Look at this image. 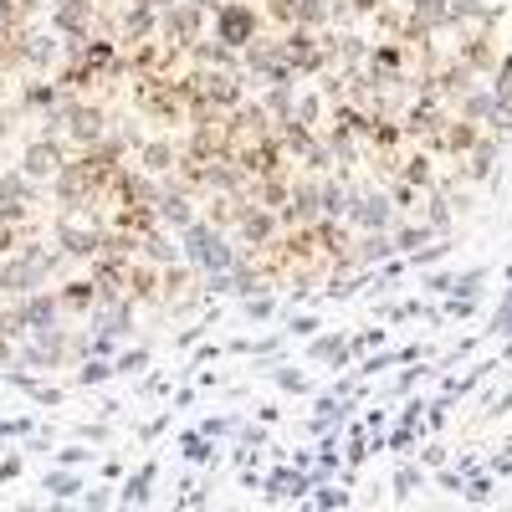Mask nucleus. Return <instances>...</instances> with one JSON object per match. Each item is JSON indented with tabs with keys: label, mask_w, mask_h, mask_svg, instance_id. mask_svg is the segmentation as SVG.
Here are the masks:
<instances>
[{
	"label": "nucleus",
	"mask_w": 512,
	"mask_h": 512,
	"mask_svg": "<svg viewBox=\"0 0 512 512\" xmlns=\"http://www.w3.org/2000/svg\"><path fill=\"white\" fill-rule=\"evenodd\" d=\"M180 231H185V262H190V267H200V272H226V267L236 262L231 241H226L216 226L190 221V226H180Z\"/></svg>",
	"instance_id": "obj_1"
},
{
	"label": "nucleus",
	"mask_w": 512,
	"mask_h": 512,
	"mask_svg": "<svg viewBox=\"0 0 512 512\" xmlns=\"http://www.w3.org/2000/svg\"><path fill=\"white\" fill-rule=\"evenodd\" d=\"M169 41H180V47H190L195 41V31L205 26V6L200 0H169V6L159 11V21H154Z\"/></svg>",
	"instance_id": "obj_3"
},
{
	"label": "nucleus",
	"mask_w": 512,
	"mask_h": 512,
	"mask_svg": "<svg viewBox=\"0 0 512 512\" xmlns=\"http://www.w3.org/2000/svg\"><path fill=\"white\" fill-rule=\"evenodd\" d=\"M216 41H226V47H246V41H256V11L241 6V0H216Z\"/></svg>",
	"instance_id": "obj_2"
},
{
	"label": "nucleus",
	"mask_w": 512,
	"mask_h": 512,
	"mask_svg": "<svg viewBox=\"0 0 512 512\" xmlns=\"http://www.w3.org/2000/svg\"><path fill=\"white\" fill-rule=\"evenodd\" d=\"M390 216H395V210H390V200H384V195H349L344 200V221H354L359 231H384V226H390Z\"/></svg>",
	"instance_id": "obj_4"
},
{
	"label": "nucleus",
	"mask_w": 512,
	"mask_h": 512,
	"mask_svg": "<svg viewBox=\"0 0 512 512\" xmlns=\"http://www.w3.org/2000/svg\"><path fill=\"white\" fill-rule=\"evenodd\" d=\"M144 159H149V169H159V175H164L169 164H175V154H169V149H159V144H154V149H149Z\"/></svg>",
	"instance_id": "obj_12"
},
{
	"label": "nucleus",
	"mask_w": 512,
	"mask_h": 512,
	"mask_svg": "<svg viewBox=\"0 0 512 512\" xmlns=\"http://www.w3.org/2000/svg\"><path fill=\"white\" fill-rule=\"evenodd\" d=\"M57 98H62L57 82H31L26 88V108H57Z\"/></svg>",
	"instance_id": "obj_10"
},
{
	"label": "nucleus",
	"mask_w": 512,
	"mask_h": 512,
	"mask_svg": "<svg viewBox=\"0 0 512 512\" xmlns=\"http://www.w3.org/2000/svg\"><path fill=\"white\" fill-rule=\"evenodd\" d=\"M492 98H497V113L512 118V57L502 62V72H497V82H492Z\"/></svg>",
	"instance_id": "obj_9"
},
{
	"label": "nucleus",
	"mask_w": 512,
	"mask_h": 512,
	"mask_svg": "<svg viewBox=\"0 0 512 512\" xmlns=\"http://www.w3.org/2000/svg\"><path fill=\"white\" fill-rule=\"evenodd\" d=\"M57 169H62V144H57V134L36 139V144L26 149V159H21V175H26V180H52Z\"/></svg>",
	"instance_id": "obj_6"
},
{
	"label": "nucleus",
	"mask_w": 512,
	"mask_h": 512,
	"mask_svg": "<svg viewBox=\"0 0 512 512\" xmlns=\"http://www.w3.org/2000/svg\"><path fill=\"white\" fill-rule=\"evenodd\" d=\"M52 26H57L67 41L93 36V0H52Z\"/></svg>",
	"instance_id": "obj_5"
},
{
	"label": "nucleus",
	"mask_w": 512,
	"mask_h": 512,
	"mask_svg": "<svg viewBox=\"0 0 512 512\" xmlns=\"http://www.w3.org/2000/svg\"><path fill=\"white\" fill-rule=\"evenodd\" d=\"M57 236H62V251H67V256H93V251L103 246V231H98V226H77L72 216L57 226Z\"/></svg>",
	"instance_id": "obj_7"
},
{
	"label": "nucleus",
	"mask_w": 512,
	"mask_h": 512,
	"mask_svg": "<svg viewBox=\"0 0 512 512\" xmlns=\"http://www.w3.org/2000/svg\"><path fill=\"white\" fill-rule=\"evenodd\" d=\"M57 303H62L67 313H77V308H93V303H98V287H93V277H88V282H67V287L57 292Z\"/></svg>",
	"instance_id": "obj_8"
},
{
	"label": "nucleus",
	"mask_w": 512,
	"mask_h": 512,
	"mask_svg": "<svg viewBox=\"0 0 512 512\" xmlns=\"http://www.w3.org/2000/svg\"><path fill=\"white\" fill-rule=\"evenodd\" d=\"M425 236H431V226H405V231L395 236V246H400V251H415Z\"/></svg>",
	"instance_id": "obj_11"
}]
</instances>
